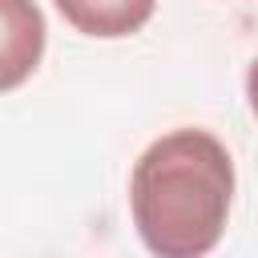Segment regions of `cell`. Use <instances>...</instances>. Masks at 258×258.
<instances>
[{
    "label": "cell",
    "mask_w": 258,
    "mask_h": 258,
    "mask_svg": "<svg viewBox=\"0 0 258 258\" xmlns=\"http://www.w3.org/2000/svg\"><path fill=\"white\" fill-rule=\"evenodd\" d=\"M234 198L230 149L206 129H173L133 161L129 210L153 258H206Z\"/></svg>",
    "instance_id": "6da1fadb"
},
{
    "label": "cell",
    "mask_w": 258,
    "mask_h": 258,
    "mask_svg": "<svg viewBox=\"0 0 258 258\" xmlns=\"http://www.w3.org/2000/svg\"><path fill=\"white\" fill-rule=\"evenodd\" d=\"M44 56V12L36 0H0V93L20 89Z\"/></svg>",
    "instance_id": "7a4b0ae2"
},
{
    "label": "cell",
    "mask_w": 258,
    "mask_h": 258,
    "mask_svg": "<svg viewBox=\"0 0 258 258\" xmlns=\"http://www.w3.org/2000/svg\"><path fill=\"white\" fill-rule=\"evenodd\" d=\"M56 12L85 36H133L153 16V0H52Z\"/></svg>",
    "instance_id": "3957f363"
},
{
    "label": "cell",
    "mask_w": 258,
    "mask_h": 258,
    "mask_svg": "<svg viewBox=\"0 0 258 258\" xmlns=\"http://www.w3.org/2000/svg\"><path fill=\"white\" fill-rule=\"evenodd\" d=\"M246 97H250V109H254V117H258V60H254L250 73H246Z\"/></svg>",
    "instance_id": "277c9868"
}]
</instances>
